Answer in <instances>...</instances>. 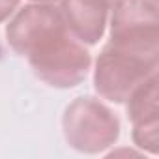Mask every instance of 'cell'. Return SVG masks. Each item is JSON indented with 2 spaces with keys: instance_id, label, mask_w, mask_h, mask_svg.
Returning a JSON list of instances; mask_svg holds the SVG:
<instances>
[{
  "instance_id": "6da1fadb",
  "label": "cell",
  "mask_w": 159,
  "mask_h": 159,
  "mask_svg": "<svg viewBox=\"0 0 159 159\" xmlns=\"http://www.w3.org/2000/svg\"><path fill=\"white\" fill-rule=\"evenodd\" d=\"M25 58L39 81L60 90L79 86L92 66V56L84 43L71 36L66 23L36 39L25 52Z\"/></svg>"
},
{
  "instance_id": "7a4b0ae2",
  "label": "cell",
  "mask_w": 159,
  "mask_h": 159,
  "mask_svg": "<svg viewBox=\"0 0 159 159\" xmlns=\"http://www.w3.org/2000/svg\"><path fill=\"white\" fill-rule=\"evenodd\" d=\"M159 52L107 43L96 60L94 88L111 103H125L146 79L157 75Z\"/></svg>"
},
{
  "instance_id": "3957f363",
  "label": "cell",
  "mask_w": 159,
  "mask_h": 159,
  "mask_svg": "<svg viewBox=\"0 0 159 159\" xmlns=\"http://www.w3.org/2000/svg\"><path fill=\"white\" fill-rule=\"evenodd\" d=\"M66 142L81 153H101L120 139L118 116L92 96L75 98L62 114Z\"/></svg>"
},
{
  "instance_id": "277c9868",
  "label": "cell",
  "mask_w": 159,
  "mask_h": 159,
  "mask_svg": "<svg viewBox=\"0 0 159 159\" xmlns=\"http://www.w3.org/2000/svg\"><path fill=\"white\" fill-rule=\"evenodd\" d=\"M159 0H122L112 10L109 43L159 52Z\"/></svg>"
},
{
  "instance_id": "5b68a950",
  "label": "cell",
  "mask_w": 159,
  "mask_h": 159,
  "mask_svg": "<svg viewBox=\"0 0 159 159\" xmlns=\"http://www.w3.org/2000/svg\"><path fill=\"white\" fill-rule=\"evenodd\" d=\"M122 0H60V11L67 30L81 43L96 45L107 28L109 11Z\"/></svg>"
},
{
  "instance_id": "8992f818",
  "label": "cell",
  "mask_w": 159,
  "mask_h": 159,
  "mask_svg": "<svg viewBox=\"0 0 159 159\" xmlns=\"http://www.w3.org/2000/svg\"><path fill=\"white\" fill-rule=\"evenodd\" d=\"M127 118L131 120V125L150 120H159V107H157V75H152L150 79L135 88V92L125 101Z\"/></svg>"
},
{
  "instance_id": "52a82bcc",
  "label": "cell",
  "mask_w": 159,
  "mask_h": 159,
  "mask_svg": "<svg viewBox=\"0 0 159 159\" xmlns=\"http://www.w3.org/2000/svg\"><path fill=\"white\" fill-rule=\"evenodd\" d=\"M131 139L137 148L142 152H148L152 155H157L159 152V120H150V122H140L131 125Z\"/></svg>"
},
{
  "instance_id": "ba28073f",
  "label": "cell",
  "mask_w": 159,
  "mask_h": 159,
  "mask_svg": "<svg viewBox=\"0 0 159 159\" xmlns=\"http://www.w3.org/2000/svg\"><path fill=\"white\" fill-rule=\"evenodd\" d=\"M19 6V0H0V23L8 21Z\"/></svg>"
},
{
  "instance_id": "9c48e42d",
  "label": "cell",
  "mask_w": 159,
  "mask_h": 159,
  "mask_svg": "<svg viewBox=\"0 0 159 159\" xmlns=\"http://www.w3.org/2000/svg\"><path fill=\"white\" fill-rule=\"evenodd\" d=\"M34 2H49V4H52V2H58V0H34Z\"/></svg>"
}]
</instances>
